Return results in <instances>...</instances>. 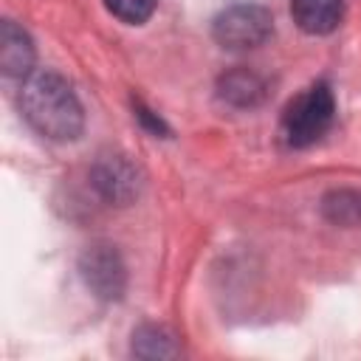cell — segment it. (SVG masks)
<instances>
[{"mask_svg":"<svg viewBox=\"0 0 361 361\" xmlns=\"http://www.w3.org/2000/svg\"><path fill=\"white\" fill-rule=\"evenodd\" d=\"M23 118L48 141H73L85 130L82 104L68 85L54 71L31 73L20 90Z\"/></svg>","mask_w":361,"mask_h":361,"instance_id":"1","label":"cell"},{"mask_svg":"<svg viewBox=\"0 0 361 361\" xmlns=\"http://www.w3.org/2000/svg\"><path fill=\"white\" fill-rule=\"evenodd\" d=\"M333 116H336L333 90L327 82H316L288 102L282 113V135L296 149L310 147L330 130Z\"/></svg>","mask_w":361,"mask_h":361,"instance_id":"2","label":"cell"},{"mask_svg":"<svg viewBox=\"0 0 361 361\" xmlns=\"http://www.w3.org/2000/svg\"><path fill=\"white\" fill-rule=\"evenodd\" d=\"M274 34V17L259 3H231L212 20V37L226 51L259 48Z\"/></svg>","mask_w":361,"mask_h":361,"instance_id":"3","label":"cell"},{"mask_svg":"<svg viewBox=\"0 0 361 361\" xmlns=\"http://www.w3.org/2000/svg\"><path fill=\"white\" fill-rule=\"evenodd\" d=\"M79 274L85 279V285L99 296V299H121L124 288H127V271L124 262L118 257V251L113 245H90L82 259H79Z\"/></svg>","mask_w":361,"mask_h":361,"instance_id":"4","label":"cell"},{"mask_svg":"<svg viewBox=\"0 0 361 361\" xmlns=\"http://www.w3.org/2000/svg\"><path fill=\"white\" fill-rule=\"evenodd\" d=\"M90 183L96 186V192L116 206H127L135 200L138 195V172L135 166L124 158V155H104L96 161V166L90 169Z\"/></svg>","mask_w":361,"mask_h":361,"instance_id":"5","label":"cell"},{"mask_svg":"<svg viewBox=\"0 0 361 361\" xmlns=\"http://www.w3.org/2000/svg\"><path fill=\"white\" fill-rule=\"evenodd\" d=\"M34 42L14 20L0 23V71L8 79H28L34 71Z\"/></svg>","mask_w":361,"mask_h":361,"instance_id":"6","label":"cell"},{"mask_svg":"<svg viewBox=\"0 0 361 361\" xmlns=\"http://www.w3.org/2000/svg\"><path fill=\"white\" fill-rule=\"evenodd\" d=\"M347 0H290L293 23L313 37L333 34L344 20Z\"/></svg>","mask_w":361,"mask_h":361,"instance_id":"7","label":"cell"},{"mask_svg":"<svg viewBox=\"0 0 361 361\" xmlns=\"http://www.w3.org/2000/svg\"><path fill=\"white\" fill-rule=\"evenodd\" d=\"M265 79L248 68H234L223 73L217 82V96L231 107H257L265 99Z\"/></svg>","mask_w":361,"mask_h":361,"instance_id":"8","label":"cell"},{"mask_svg":"<svg viewBox=\"0 0 361 361\" xmlns=\"http://www.w3.org/2000/svg\"><path fill=\"white\" fill-rule=\"evenodd\" d=\"M322 214L333 226H361V189H333L322 197Z\"/></svg>","mask_w":361,"mask_h":361,"instance_id":"9","label":"cell"},{"mask_svg":"<svg viewBox=\"0 0 361 361\" xmlns=\"http://www.w3.org/2000/svg\"><path fill=\"white\" fill-rule=\"evenodd\" d=\"M178 353L175 336L161 324H141L133 333V355L138 358H175Z\"/></svg>","mask_w":361,"mask_h":361,"instance_id":"10","label":"cell"},{"mask_svg":"<svg viewBox=\"0 0 361 361\" xmlns=\"http://www.w3.org/2000/svg\"><path fill=\"white\" fill-rule=\"evenodd\" d=\"M102 3H104V8H107L116 20L127 23V25H141V23H147V20L152 17L155 6H158V0H102Z\"/></svg>","mask_w":361,"mask_h":361,"instance_id":"11","label":"cell"},{"mask_svg":"<svg viewBox=\"0 0 361 361\" xmlns=\"http://www.w3.org/2000/svg\"><path fill=\"white\" fill-rule=\"evenodd\" d=\"M133 107H135V118H138L149 133H155V135H169V127H166V124L161 121V116H158V113H152L144 102H138V99H135V102H133Z\"/></svg>","mask_w":361,"mask_h":361,"instance_id":"12","label":"cell"}]
</instances>
